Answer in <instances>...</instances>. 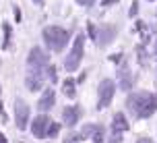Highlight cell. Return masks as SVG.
<instances>
[{"label": "cell", "instance_id": "obj_14", "mask_svg": "<svg viewBox=\"0 0 157 143\" xmlns=\"http://www.w3.org/2000/svg\"><path fill=\"white\" fill-rule=\"evenodd\" d=\"M64 93H66V95L75 93V81H72V79H66V83H64Z\"/></svg>", "mask_w": 157, "mask_h": 143}, {"label": "cell", "instance_id": "obj_21", "mask_svg": "<svg viewBox=\"0 0 157 143\" xmlns=\"http://www.w3.org/2000/svg\"><path fill=\"white\" fill-rule=\"evenodd\" d=\"M155 54H157V44H155Z\"/></svg>", "mask_w": 157, "mask_h": 143}, {"label": "cell", "instance_id": "obj_12", "mask_svg": "<svg viewBox=\"0 0 157 143\" xmlns=\"http://www.w3.org/2000/svg\"><path fill=\"white\" fill-rule=\"evenodd\" d=\"M37 106H39V110H50V108L54 106V91H52V89H46V91H44V97L39 100Z\"/></svg>", "mask_w": 157, "mask_h": 143}, {"label": "cell", "instance_id": "obj_4", "mask_svg": "<svg viewBox=\"0 0 157 143\" xmlns=\"http://www.w3.org/2000/svg\"><path fill=\"white\" fill-rule=\"evenodd\" d=\"M114 91H116L114 81L103 79L101 83H99V100H97V108H105V106H110L112 97H114Z\"/></svg>", "mask_w": 157, "mask_h": 143}, {"label": "cell", "instance_id": "obj_11", "mask_svg": "<svg viewBox=\"0 0 157 143\" xmlns=\"http://www.w3.org/2000/svg\"><path fill=\"white\" fill-rule=\"evenodd\" d=\"M118 75H120V87L122 89H130L132 87V75H130V71H128V66H122Z\"/></svg>", "mask_w": 157, "mask_h": 143}, {"label": "cell", "instance_id": "obj_15", "mask_svg": "<svg viewBox=\"0 0 157 143\" xmlns=\"http://www.w3.org/2000/svg\"><path fill=\"white\" fill-rule=\"evenodd\" d=\"M58 129H60V127H58L56 122H54V125H50V129H48V137H56V135H58Z\"/></svg>", "mask_w": 157, "mask_h": 143}, {"label": "cell", "instance_id": "obj_19", "mask_svg": "<svg viewBox=\"0 0 157 143\" xmlns=\"http://www.w3.org/2000/svg\"><path fill=\"white\" fill-rule=\"evenodd\" d=\"M33 2H37V4H41V2H44V0H33Z\"/></svg>", "mask_w": 157, "mask_h": 143}, {"label": "cell", "instance_id": "obj_2", "mask_svg": "<svg viewBox=\"0 0 157 143\" xmlns=\"http://www.w3.org/2000/svg\"><path fill=\"white\" fill-rule=\"evenodd\" d=\"M68 38H71V33L66 31V29H62V27L52 25V27H46V29H44V42H46L48 48H52L54 52H60V50L68 44Z\"/></svg>", "mask_w": 157, "mask_h": 143}, {"label": "cell", "instance_id": "obj_5", "mask_svg": "<svg viewBox=\"0 0 157 143\" xmlns=\"http://www.w3.org/2000/svg\"><path fill=\"white\" fill-rule=\"evenodd\" d=\"M48 64V54L41 50V48H33L31 52H29V66L31 69H41V66H46Z\"/></svg>", "mask_w": 157, "mask_h": 143}, {"label": "cell", "instance_id": "obj_10", "mask_svg": "<svg viewBox=\"0 0 157 143\" xmlns=\"http://www.w3.org/2000/svg\"><path fill=\"white\" fill-rule=\"evenodd\" d=\"M112 129L116 131V135H118V133H124V131H128V120H126L124 114H116V116H114Z\"/></svg>", "mask_w": 157, "mask_h": 143}, {"label": "cell", "instance_id": "obj_1", "mask_svg": "<svg viewBox=\"0 0 157 143\" xmlns=\"http://www.w3.org/2000/svg\"><path fill=\"white\" fill-rule=\"evenodd\" d=\"M126 106L139 116V118H147L157 110V93H149V91H139L128 97Z\"/></svg>", "mask_w": 157, "mask_h": 143}, {"label": "cell", "instance_id": "obj_7", "mask_svg": "<svg viewBox=\"0 0 157 143\" xmlns=\"http://www.w3.org/2000/svg\"><path fill=\"white\" fill-rule=\"evenodd\" d=\"M48 122H50V120H48V116H37V118H35V122H33V135L35 137H46L48 135Z\"/></svg>", "mask_w": 157, "mask_h": 143}, {"label": "cell", "instance_id": "obj_17", "mask_svg": "<svg viewBox=\"0 0 157 143\" xmlns=\"http://www.w3.org/2000/svg\"><path fill=\"white\" fill-rule=\"evenodd\" d=\"M136 143H153V139H149V137H139Z\"/></svg>", "mask_w": 157, "mask_h": 143}, {"label": "cell", "instance_id": "obj_3", "mask_svg": "<svg viewBox=\"0 0 157 143\" xmlns=\"http://www.w3.org/2000/svg\"><path fill=\"white\" fill-rule=\"evenodd\" d=\"M83 46H85V38L83 35H78L77 40H75V46H72L71 54L66 56V60H64V69L68 73L77 71L78 64H81V60H83Z\"/></svg>", "mask_w": 157, "mask_h": 143}, {"label": "cell", "instance_id": "obj_16", "mask_svg": "<svg viewBox=\"0 0 157 143\" xmlns=\"http://www.w3.org/2000/svg\"><path fill=\"white\" fill-rule=\"evenodd\" d=\"M103 141V135H101V129L97 127V131H95V143H101Z\"/></svg>", "mask_w": 157, "mask_h": 143}, {"label": "cell", "instance_id": "obj_13", "mask_svg": "<svg viewBox=\"0 0 157 143\" xmlns=\"http://www.w3.org/2000/svg\"><path fill=\"white\" fill-rule=\"evenodd\" d=\"M27 87L31 89H39L41 87V77H39V75H35V77H29V79H27Z\"/></svg>", "mask_w": 157, "mask_h": 143}, {"label": "cell", "instance_id": "obj_8", "mask_svg": "<svg viewBox=\"0 0 157 143\" xmlns=\"http://www.w3.org/2000/svg\"><path fill=\"white\" fill-rule=\"evenodd\" d=\"M114 38H116V27H114V25H103L101 29H99V44H101V46L110 44Z\"/></svg>", "mask_w": 157, "mask_h": 143}, {"label": "cell", "instance_id": "obj_9", "mask_svg": "<svg viewBox=\"0 0 157 143\" xmlns=\"http://www.w3.org/2000/svg\"><path fill=\"white\" fill-rule=\"evenodd\" d=\"M81 118V108L78 106H71V108H64V122L72 127V125H77V120Z\"/></svg>", "mask_w": 157, "mask_h": 143}, {"label": "cell", "instance_id": "obj_6", "mask_svg": "<svg viewBox=\"0 0 157 143\" xmlns=\"http://www.w3.org/2000/svg\"><path fill=\"white\" fill-rule=\"evenodd\" d=\"M15 112H17V125H19V129H25L27 127V118H29V106L23 100H17Z\"/></svg>", "mask_w": 157, "mask_h": 143}, {"label": "cell", "instance_id": "obj_20", "mask_svg": "<svg viewBox=\"0 0 157 143\" xmlns=\"http://www.w3.org/2000/svg\"><path fill=\"white\" fill-rule=\"evenodd\" d=\"M91 2H93V0H87V4H91Z\"/></svg>", "mask_w": 157, "mask_h": 143}, {"label": "cell", "instance_id": "obj_18", "mask_svg": "<svg viewBox=\"0 0 157 143\" xmlns=\"http://www.w3.org/2000/svg\"><path fill=\"white\" fill-rule=\"evenodd\" d=\"M136 8H139V4H136V2H134L132 6H130V17H134V15H136Z\"/></svg>", "mask_w": 157, "mask_h": 143}]
</instances>
